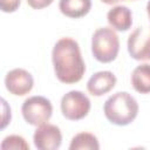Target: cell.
<instances>
[{
	"instance_id": "cell-1",
	"label": "cell",
	"mask_w": 150,
	"mask_h": 150,
	"mask_svg": "<svg viewBox=\"0 0 150 150\" xmlns=\"http://www.w3.org/2000/svg\"><path fill=\"white\" fill-rule=\"evenodd\" d=\"M52 60L55 75L62 83H76L86 73L80 46L71 38H62L54 45Z\"/></svg>"
},
{
	"instance_id": "cell-2",
	"label": "cell",
	"mask_w": 150,
	"mask_h": 150,
	"mask_svg": "<svg viewBox=\"0 0 150 150\" xmlns=\"http://www.w3.org/2000/svg\"><path fill=\"white\" fill-rule=\"evenodd\" d=\"M138 109L136 98L127 91H117L109 96L103 105V112L107 120L118 127H124L134 122L137 117Z\"/></svg>"
},
{
	"instance_id": "cell-3",
	"label": "cell",
	"mask_w": 150,
	"mask_h": 150,
	"mask_svg": "<svg viewBox=\"0 0 150 150\" xmlns=\"http://www.w3.org/2000/svg\"><path fill=\"white\" fill-rule=\"evenodd\" d=\"M120 52V39L116 32L109 27L97 28L91 38L93 56L102 63L114 61Z\"/></svg>"
},
{
	"instance_id": "cell-4",
	"label": "cell",
	"mask_w": 150,
	"mask_h": 150,
	"mask_svg": "<svg viewBox=\"0 0 150 150\" xmlns=\"http://www.w3.org/2000/svg\"><path fill=\"white\" fill-rule=\"evenodd\" d=\"M21 112L23 120L28 124L39 127L50 120L53 114V105L50 101L43 96H30L22 103Z\"/></svg>"
},
{
	"instance_id": "cell-5",
	"label": "cell",
	"mask_w": 150,
	"mask_h": 150,
	"mask_svg": "<svg viewBox=\"0 0 150 150\" xmlns=\"http://www.w3.org/2000/svg\"><path fill=\"white\" fill-rule=\"evenodd\" d=\"M89 97L80 90H70L61 98V112L69 121H80L90 111Z\"/></svg>"
},
{
	"instance_id": "cell-6",
	"label": "cell",
	"mask_w": 150,
	"mask_h": 150,
	"mask_svg": "<svg viewBox=\"0 0 150 150\" xmlns=\"http://www.w3.org/2000/svg\"><path fill=\"white\" fill-rule=\"evenodd\" d=\"M128 53L137 61H150V27L138 26L128 38Z\"/></svg>"
},
{
	"instance_id": "cell-7",
	"label": "cell",
	"mask_w": 150,
	"mask_h": 150,
	"mask_svg": "<svg viewBox=\"0 0 150 150\" xmlns=\"http://www.w3.org/2000/svg\"><path fill=\"white\" fill-rule=\"evenodd\" d=\"M33 141L39 150H56L62 144V134L59 127L45 123L38 127L33 135Z\"/></svg>"
},
{
	"instance_id": "cell-8",
	"label": "cell",
	"mask_w": 150,
	"mask_h": 150,
	"mask_svg": "<svg viewBox=\"0 0 150 150\" xmlns=\"http://www.w3.org/2000/svg\"><path fill=\"white\" fill-rule=\"evenodd\" d=\"M33 86L34 79L32 74L22 68L12 69L5 76L6 89L15 96H23L28 94L33 89Z\"/></svg>"
},
{
	"instance_id": "cell-9",
	"label": "cell",
	"mask_w": 150,
	"mask_h": 150,
	"mask_svg": "<svg viewBox=\"0 0 150 150\" xmlns=\"http://www.w3.org/2000/svg\"><path fill=\"white\" fill-rule=\"evenodd\" d=\"M116 76L109 70L97 71L87 82V89L93 96H102L109 93L116 84Z\"/></svg>"
},
{
	"instance_id": "cell-10",
	"label": "cell",
	"mask_w": 150,
	"mask_h": 150,
	"mask_svg": "<svg viewBox=\"0 0 150 150\" xmlns=\"http://www.w3.org/2000/svg\"><path fill=\"white\" fill-rule=\"evenodd\" d=\"M107 20L114 30L127 32L132 25V13L127 6H115L109 9Z\"/></svg>"
},
{
	"instance_id": "cell-11",
	"label": "cell",
	"mask_w": 150,
	"mask_h": 150,
	"mask_svg": "<svg viewBox=\"0 0 150 150\" xmlns=\"http://www.w3.org/2000/svg\"><path fill=\"white\" fill-rule=\"evenodd\" d=\"M60 12L71 19H79L87 15L91 8V0H60Z\"/></svg>"
},
{
	"instance_id": "cell-12",
	"label": "cell",
	"mask_w": 150,
	"mask_h": 150,
	"mask_svg": "<svg viewBox=\"0 0 150 150\" xmlns=\"http://www.w3.org/2000/svg\"><path fill=\"white\" fill-rule=\"evenodd\" d=\"M131 84L139 94L150 93V63H142L132 70Z\"/></svg>"
},
{
	"instance_id": "cell-13",
	"label": "cell",
	"mask_w": 150,
	"mask_h": 150,
	"mask_svg": "<svg viewBox=\"0 0 150 150\" xmlns=\"http://www.w3.org/2000/svg\"><path fill=\"white\" fill-rule=\"evenodd\" d=\"M70 150H98L100 149V144L97 141V137L90 132H80L77 135H75L71 138L70 145H69Z\"/></svg>"
},
{
	"instance_id": "cell-14",
	"label": "cell",
	"mask_w": 150,
	"mask_h": 150,
	"mask_svg": "<svg viewBox=\"0 0 150 150\" xmlns=\"http://www.w3.org/2000/svg\"><path fill=\"white\" fill-rule=\"evenodd\" d=\"M2 150H9V149H23L29 150V144L26 142V139L22 136L19 135H9L4 138L1 143Z\"/></svg>"
},
{
	"instance_id": "cell-15",
	"label": "cell",
	"mask_w": 150,
	"mask_h": 150,
	"mask_svg": "<svg viewBox=\"0 0 150 150\" xmlns=\"http://www.w3.org/2000/svg\"><path fill=\"white\" fill-rule=\"evenodd\" d=\"M21 0H0L1 11L4 13H13L20 6Z\"/></svg>"
},
{
	"instance_id": "cell-16",
	"label": "cell",
	"mask_w": 150,
	"mask_h": 150,
	"mask_svg": "<svg viewBox=\"0 0 150 150\" xmlns=\"http://www.w3.org/2000/svg\"><path fill=\"white\" fill-rule=\"evenodd\" d=\"M54 0H27V4L34 9H42L52 5Z\"/></svg>"
},
{
	"instance_id": "cell-17",
	"label": "cell",
	"mask_w": 150,
	"mask_h": 150,
	"mask_svg": "<svg viewBox=\"0 0 150 150\" xmlns=\"http://www.w3.org/2000/svg\"><path fill=\"white\" fill-rule=\"evenodd\" d=\"M103 4H107V5H115L120 1H127V0H101ZM130 1H134V0H130Z\"/></svg>"
},
{
	"instance_id": "cell-18",
	"label": "cell",
	"mask_w": 150,
	"mask_h": 150,
	"mask_svg": "<svg viewBox=\"0 0 150 150\" xmlns=\"http://www.w3.org/2000/svg\"><path fill=\"white\" fill-rule=\"evenodd\" d=\"M146 13H148V16H149V20H150V0L146 4Z\"/></svg>"
}]
</instances>
